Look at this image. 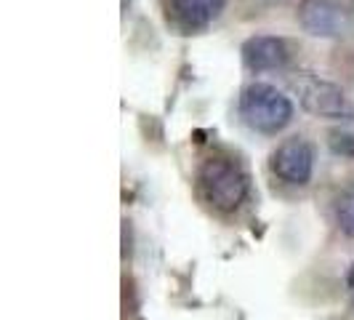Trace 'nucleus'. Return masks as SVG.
<instances>
[{
    "mask_svg": "<svg viewBox=\"0 0 354 320\" xmlns=\"http://www.w3.org/2000/svg\"><path fill=\"white\" fill-rule=\"evenodd\" d=\"M293 89L299 94V105L309 115L328 121H354V105L336 83L312 72H301L299 78H293Z\"/></svg>",
    "mask_w": 354,
    "mask_h": 320,
    "instance_id": "3",
    "label": "nucleus"
},
{
    "mask_svg": "<svg viewBox=\"0 0 354 320\" xmlns=\"http://www.w3.org/2000/svg\"><path fill=\"white\" fill-rule=\"evenodd\" d=\"M299 24L312 37H341L352 27V14L341 0H301Z\"/></svg>",
    "mask_w": 354,
    "mask_h": 320,
    "instance_id": "5",
    "label": "nucleus"
},
{
    "mask_svg": "<svg viewBox=\"0 0 354 320\" xmlns=\"http://www.w3.org/2000/svg\"><path fill=\"white\" fill-rule=\"evenodd\" d=\"M346 288H349V296H352L354 302V265L349 267V275H346Z\"/></svg>",
    "mask_w": 354,
    "mask_h": 320,
    "instance_id": "10",
    "label": "nucleus"
},
{
    "mask_svg": "<svg viewBox=\"0 0 354 320\" xmlns=\"http://www.w3.org/2000/svg\"><path fill=\"white\" fill-rule=\"evenodd\" d=\"M227 3L230 0H171V17L181 30L195 33L221 17Z\"/></svg>",
    "mask_w": 354,
    "mask_h": 320,
    "instance_id": "7",
    "label": "nucleus"
},
{
    "mask_svg": "<svg viewBox=\"0 0 354 320\" xmlns=\"http://www.w3.org/2000/svg\"><path fill=\"white\" fill-rule=\"evenodd\" d=\"M197 190L211 208L232 213L248 197V174L243 171L237 160L211 155L197 168Z\"/></svg>",
    "mask_w": 354,
    "mask_h": 320,
    "instance_id": "1",
    "label": "nucleus"
},
{
    "mask_svg": "<svg viewBox=\"0 0 354 320\" xmlns=\"http://www.w3.org/2000/svg\"><path fill=\"white\" fill-rule=\"evenodd\" d=\"M240 118L250 131L274 136L293 121V102L272 83L256 80L240 94Z\"/></svg>",
    "mask_w": 354,
    "mask_h": 320,
    "instance_id": "2",
    "label": "nucleus"
},
{
    "mask_svg": "<svg viewBox=\"0 0 354 320\" xmlns=\"http://www.w3.org/2000/svg\"><path fill=\"white\" fill-rule=\"evenodd\" d=\"M269 171L280 181L293 184V187L309 184L312 174H315V147H312V142L304 136H288L285 142H280L272 150Z\"/></svg>",
    "mask_w": 354,
    "mask_h": 320,
    "instance_id": "4",
    "label": "nucleus"
},
{
    "mask_svg": "<svg viewBox=\"0 0 354 320\" xmlns=\"http://www.w3.org/2000/svg\"><path fill=\"white\" fill-rule=\"evenodd\" d=\"M328 147L338 158L354 160V128H330L328 131Z\"/></svg>",
    "mask_w": 354,
    "mask_h": 320,
    "instance_id": "9",
    "label": "nucleus"
},
{
    "mask_svg": "<svg viewBox=\"0 0 354 320\" xmlns=\"http://www.w3.org/2000/svg\"><path fill=\"white\" fill-rule=\"evenodd\" d=\"M336 224L346 238H354V184H349L336 200Z\"/></svg>",
    "mask_w": 354,
    "mask_h": 320,
    "instance_id": "8",
    "label": "nucleus"
},
{
    "mask_svg": "<svg viewBox=\"0 0 354 320\" xmlns=\"http://www.w3.org/2000/svg\"><path fill=\"white\" fill-rule=\"evenodd\" d=\"M243 64L250 72H272L283 70L290 62V48L283 37L277 35H253L243 43Z\"/></svg>",
    "mask_w": 354,
    "mask_h": 320,
    "instance_id": "6",
    "label": "nucleus"
}]
</instances>
